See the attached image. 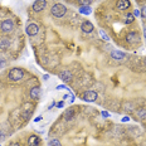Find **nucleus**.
I'll list each match as a JSON object with an SVG mask.
<instances>
[{"mask_svg":"<svg viewBox=\"0 0 146 146\" xmlns=\"http://www.w3.org/2000/svg\"><path fill=\"white\" fill-rule=\"evenodd\" d=\"M40 120H42V116H38V117H36L34 121H35V122H39V121H40Z\"/></svg>","mask_w":146,"mask_h":146,"instance_id":"29","label":"nucleus"},{"mask_svg":"<svg viewBox=\"0 0 146 146\" xmlns=\"http://www.w3.org/2000/svg\"><path fill=\"white\" fill-rule=\"evenodd\" d=\"M137 116H139L140 118H146V110L140 108L139 111H137Z\"/></svg>","mask_w":146,"mask_h":146,"instance_id":"19","label":"nucleus"},{"mask_svg":"<svg viewBox=\"0 0 146 146\" xmlns=\"http://www.w3.org/2000/svg\"><path fill=\"white\" fill-rule=\"evenodd\" d=\"M111 57L113 59H117V60H121V59H123L125 57H126V54L123 53V52H121V50H113L111 53Z\"/></svg>","mask_w":146,"mask_h":146,"instance_id":"12","label":"nucleus"},{"mask_svg":"<svg viewBox=\"0 0 146 146\" xmlns=\"http://www.w3.org/2000/svg\"><path fill=\"white\" fill-rule=\"evenodd\" d=\"M102 116H103V117H108V116H110V113H108L107 111H103V112H102Z\"/></svg>","mask_w":146,"mask_h":146,"instance_id":"27","label":"nucleus"},{"mask_svg":"<svg viewBox=\"0 0 146 146\" xmlns=\"http://www.w3.org/2000/svg\"><path fill=\"white\" fill-rule=\"evenodd\" d=\"M93 0H78V3L82 5V7H84V5H87V7H90L91 4H92Z\"/></svg>","mask_w":146,"mask_h":146,"instance_id":"20","label":"nucleus"},{"mask_svg":"<svg viewBox=\"0 0 146 146\" xmlns=\"http://www.w3.org/2000/svg\"><path fill=\"white\" fill-rule=\"evenodd\" d=\"M59 78H60V80H62L63 82H69V81L72 80V73L68 72V71H63V72H60Z\"/></svg>","mask_w":146,"mask_h":146,"instance_id":"11","label":"nucleus"},{"mask_svg":"<svg viewBox=\"0 0 146 146\" xmlns=\"http://www.w3.org/2000/svg\"><path fill=\"white\" fill-rule=\"evenodd\" d=\"M144 36H145V38H146V27H145V28H144Z\"/></svg>","mask_w":146,"mask_h":146,"instance_id":"31","label":"nucleus"},{"mask_svg":"<svg viewBox=\"0 0 146 146\" xmlns=\"http://www.w3.org/2000/svg\"><path fill=\"white\" fill-rule=\"evenodd\" d=\"M50 14L56 18H63L67 14V7L63 4H54L50 9Z\"/></svg>","mask_w":146,"mask_h":146,"instance_id":"1","label":"nucleus"},{"mask_svg":"<svg viewBox=\"0 0 146 146\" xmlns=\"http://www.w3.org/2000/svg\"><path fill=\"white\" fill-rule=\"evenodd\" d=\"M91 11H92V9H91V7H87V5H84V7H81L80 8V13L81 14L88 15V14H91Z\"/></svg>","mask_w":146,"mask_h":146,"instance_id":"16","label":"nucleus"},{"mask_svg":"<svg viewBox=\"0 0 146 146\" xmlns=\"http://www.w3.org/2000/svg\"><path fill=\"white\" fill-rule=\"evenodd\" d=\"M0 28L4 33H9L14 29V22L10 19H7V20H3L1 24H0Z\"/></svg>","mask_w":146,"mask_h":146,"instance_id":"4","label":"nucleus"},{"mask_svg":"<svg viewBox=\"0 0 146 146\" xmlns=\"http://www.w3.org/2000/svg\"><path fill=\"white\" fill-rule=\"evenodd\" d=\"M9 146H20V145L18 144V142H11V144L9 145Z\"/></svg>","mask_w":146,"mask_h":146,"instance_id":"28","label":"nucleus"},{"mask_svg":"<svg viewBox=\"0 0 146 146\" xmlns=\"http://www.w3.org/2000/svg\"><path fill=\"white\" fill-rule=\"evenodd\" d=\"M97 97H98V95H97V92L96 91H86V92H83L82 93V96H81V98L83 100V101H86V102H93V101H96L97 100Z\"/></svg>","mask_w":146,"mask_h":146,"instance_id":"3","label":"nucleus"},{"mask_svg":"<svg viewBox=\"0 0 146 146\" xmlns=\"http://www.w3.org/2000/svg\"><path fill=\"white\" fill-rule=\"evenodd\" d=\"M4 64H5V59L3 58V57H0V68H1V67H4Z\"/></svg>","mask_w":146,"mask_h":146,"instance_id":"24","label":"nucleus"},{"mask_svg":"<svg viewBox=\"0 0 146 146\" xmlns=\"http://www.w3.org/2000/svg\"><path fill=\"white\" fill-rule=\"evenodd\" d=\"M24 76H25V72H24L22 68H11L10 71H9V78L14 82L23 80Z\"/></svg>","mask_w":146,"mask_h":146,"instance_id":"2","label":"nucleus"},{"mask_svg":"<svg viewBox=\"0 0 146 146\" xmlns=\"http://www.w3.org/2000/svg\"><path fill=\"white\" fill-rule=\"evenodd\" d=\"M100 35H101V38H102V39H105V40H106V42H108V40H110L108 35H107V34H106V33H105V32H103V30H101V32H100Z\"/></svg>","mask_w":146,"mask_h":146,"instance_id":"21","label":"nucleus"},{"mask_svg":"<svg viewBox=\"0 0 146 146\" xmlns=\"http://www.w3.org/2000/svg\"><path fill=\"white\" fill-rule=\"evenodd\" d=\"M40 144H42L40 139H39L36 135H32L28 139V145L29 146H40Z\"/></svg>","mask_w":146,"mask_h":146,"instance_id":"10","label":"nucleus"},{"mask_svg":"<svg viewBox=\"0 0 146 146\" xmlns=\"http://www.w3.org/2000/svg\"><path fill=\"white\" fill-rule=\"evenodd\" d=\"M116 7L118 10H127L131 7V3H130V0H117Z\"/></svg>","mask_w":146,"mask_h":146,"instance_id":"8","label":"nucleus"},{"mask_svg":"<svg viewBox=\"0 0 146 146\" xmlns=\"http://www.w3.org/2000/svg\"><path fill=\"white\" fill-rule=\"evenodd\" d=\"M133 15H135V17H140V15H141V11L137 10V9H135V10H133Z\"/></svg>","mask_w":146,"mask_h":146,"instance_id":"23","label":"nucleus"},{"mask_svg":"<svg viewBox=\"0 0 146 146\" xmlns=\"http://www.w3.org/2000/svg\"><path fill=\"white\" fill-rule=\"evenodd\" d=\"M81 29L83 33H86V34H90V33L93 32V29H95V27H93V24L91 22H88V20H86V22H83L81 24Z\"/></svg>","mask_w":146,"mask_h":146,"instance_id":"7","label":"nucleus"},{"mask_svg":"<svg viewBox=\"0 0 146 146\" xmlns=\"http://www.w3.org/2000/svg\"><path fill=\"white\" fill-rule=\"evenodd\" d=\"M63 106H64V102H63V101H60V102H58V105H57V107H58V108H62Z\"/></svg>","mask_w":146,"mask_h":146,"instance_id":"25","label":"nucleus"},{"mask_svg":"<svg viewBox=\"0 0 146 146\" xmlns=\"http://www.w3.org/2000/svg\"><path fill=\"white\" fill-rule=\"evenodd\" d=\"M141 17L146 19V5H144V7H142V9H141Z\"/></svg>","mask_w":146,"mask_h":146,"instance_id":"22","label":"nucleus"},{"mask_svg":"<svg viewBox=\"0 0 146 146\" xmlns=\"http://www.w3.org/2000/svg\"><path fill=\"white\" fill-rule=\"evenodd\" d=\"M135 15H133L132 13H126V15H125V23L126 24H132L135 23Z\"/></svg>","mask_w":146,"mask_h":146,"instance_id":"15","label":"nucleus"},{"mask_svg":"<svg viewBox=\"0 0 146 146\" xmlns=\"http://www.w3.org/2000/svg\"><path fill=\"white\" fill-rule=\"evenodd\" d=\"M9 45H10V40H9V39H1V42H0V48H1V49H5V48H8Z\"/></svg>","mask_w":146,"mask_h":146,"instance_id":"17","label":"nucleus"},{"mask_svg":"<svg viewBox=\"0 0 146 146\" xmlns=\"http://www.w3.org/2000/svg\"><path fill=\"white\" fill-rule=\"evenodd\" d=\"M38 32H39V28H38V25H36L35 23H30L27 25V28H25V33L28 34L29 36H34L38 34Z\"/></svg>","mask_w":146,"mask_h":146,"instance_id":"6","label":"nucleus"},{"mask_svg":"<svg viewBox=\"0 0 146 146\" xmlns=\"http://www.w3.org/2000/svg\"><path fill=\"white\" fill-rule=\"evenodd\" d=\"M39 95H40V88H39L38 86L33 87L32 90H30V97H32L33 100H36L39 97Z\"/></svg>","mask_w":146,"mask_h":146,"instance_id":"13","label":"nucleus"},{"mask_svg":"<svg viewBox=\"0 0 146 146\" xmlns=\"http://www.w3.org/2000/svg\"><path fill=\"white\" fill-rule=\"evenodd\" d=\"M126 42H127V43H130V44L139 42V35H137V33H135V32H129V33H127V35H126Z\"/></svg>","mask_w":146,"mask_h":146,"instance_id":"9","label":"nucleus"},{"mask_svg":"<svg viewBox=\"0 0 146 146\" xmlns=\"http://www.w3.org/2000/svg\"><path fill=\"white\" fill-rule=\"evenodd\" d=\"M74 116H76V111H74L73 108L67 110L66 113H64V118H66L67 121H71V120H73V118H74Z\"/></svg>","mask_w":146,"mask_h":146,"instance_id":"14","label":"nucleus"},{"mask_svg":"<svg viewBox=\"0 0 146 146\" xmlns=\"http://www.w3.org/2000/svg\"><path fill=\"white\" fill-rule=\"evenodd\" d=\"M121 121H122V122H129V121H130V117L125 116V117H122V120H121Z\"/></svg>","mask_w":146,"mask_h":146,"instance_id":"26","label":"nucleus"},{"mask_svg":"<svg viewBox=\"0 0 146 146\" xmlns=\"http://www.w3.org/2000/svg\"><path fill=\"white\" fill-rule=\"evenodd\" d=\"M3 139H4V133L0 132V140H3Z\"/></svg>","mask_w":146,"mask_h":146,"instance_id":"30","label":"nucleus"},{"mask_svg":"<svg viewBox=\"0 0 146 146\" xmlns=\"http://www.w3.org/2000/svg\"><path fill=\"white\" fill-rule=\"evenodd\" d=\"M47 8V0H35L33 3V10L34 11H43Z\"/></svg>","mask_w":146,"mask_h":146,"instance_id":"5","label":"nucleus"},{"mask_svg":"<svg viewBox=\"0 0 146 146\" xmlns=\"http://www.w3.org/2000/svg\"><path fill=\"white\" fill-rule=\"evenodd\" d=\"M48 146H62V144H60L59 140L57 139H52L49 141V144H48Z\"/></svg>","mask_w":146,"mask_h":146,"instance_id":"18","label":"nucleus"}]
</instances>
